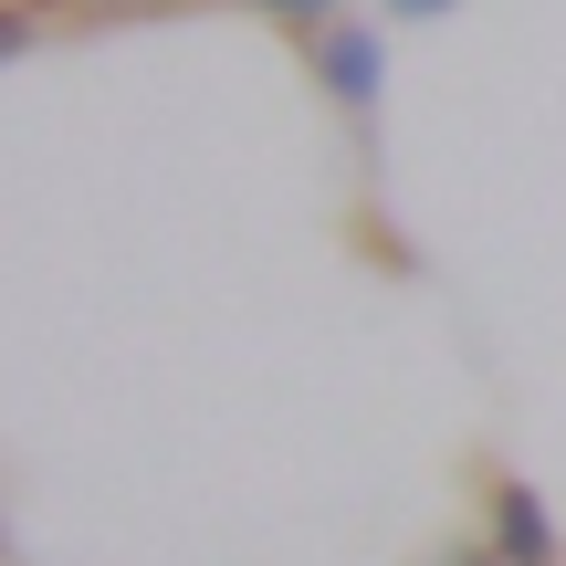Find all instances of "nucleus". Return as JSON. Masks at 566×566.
Listing matches in <instances>:
<instances>
[{
  "mask_svg": "<svg viewBox=\"0 0 566 566\" xmlns=\"http://www.w3.org/2000/svg\"><path fill=\"white\" fill-rule=\"evenodd\" d=\"M315 74H325V95H336L346 116H378L388 53H378V32H367V21H325V32H315Z\"/></svg>",
  "mask_w": 566,
  "mask_h": 566,
  "instance_id": "obj_1",
  "label": "nucleus"
},
{
  "mask_svg": "<svg viewBox=\"0 0 566 566\" xmlns=\"http://www.w3.org/2000/svg\"><path fill=\"white\" fill-rule=\"evenodd\" d=\"M493 556L504 566H556V525L535 504V483H493Z\"/></svg>",
  "mask_w": 566,
  "mask_h": 566,
  "instance_id": "obj_2",
  "label": "nucleus"
},
{
  "mask_svg": "<svg viewBox=\"0 0 566 566\" xmlns=\"http://www.w3.org/2000/svg\"><path fill=\"white\" fill-rule=\"evenodd\" d=\"M273 21H294V32H325V11H336V0H263Z\"/></svg>",
  "mask_w": 566,
  "mask_h": 566,
  "instance_id": "obj_3",
  "label": "nucleus"
},
{
  "mask_svg": "<svg viewBox=\"0 0 566 566\" xmlns=\"http://www.w3.org/2000/svg\"><path fill=\"white\" fill-rule=\"evenodd\" d=\"M21 42H32V21H21V11H0V63H11Z\"/></svg>",
  "mask_w": 566,
  "mask_h": 566,
  "instance_id": "obj_4",
  "label": "nucleus"
},
{
  "mask_svg": "<svg viewBox=\"0 0 566 566\" xmlns=\"http://www.w3.org/2000/svg\"><path fill=\"white\" fill-rule=\"evenodd\" d=\"M388 11H399V21H441L451 0H388Z\"/></svg>",
  "mask_w": 566,
  "mask_h": 566,
  "instance_id": "obj_5",
  "label": "nucleus"
},
{
  "mask_svg": "<svg viewBox=\"0 0 566 566\" xmlns=\"http://www.w3.org/2000/svg\"><path fill=\"white\" fill-rule=\"evenodd\" d=\"M441 566H504V556H493V546H451Z\"/></svg>",
  "mask_w": 566,
  "mask_h": 566,
  "instance_id": "obj_6",
  "label": "nucleus"
},
{
  "mask_svg": "<svg viewBox=\"0 0 566 566\" xmlns=\"http://www.w3.org/2000/svg\"><path fill=\"white\" fill-rule=\"evenodd\" d=\"M0 566H11V525H0Z\"/></svg>",
  "mask_w": 566,
  "mask_h": 566,
  "instance_id": "obj_7",
  "label": "nucleus"
}]
</instances>
